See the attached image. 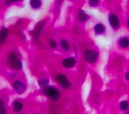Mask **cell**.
<instances>
[{
  "mask_svg": "<svg viewBox=\"0 0 129 114\" xmlns=\"http://www.w3.org/2000/svg\"><path fill=\"white\" fill-rule=\"evenodd\" d=\"M42 92L52 101H57L60 97V91L52 86H47L43 88Z\"/></svg>",
  "mask_w": 129,
  "mask_h": 114,
  "instance_id": "cell-1",
  "label": "cell"
},
{
  "mask_svg": "<svg viewBox=\"0 0 129 114\" xmlns=\"http://www.w3.org/2000/svg\"><path fill=\"white\" fill-rule=\"evenodd\" d=\"M8 63L10 66L13 69L19 70L22 68L21 61L17 57V56L14 53H11L9 55Z\"/></svg>",
  "mask_w": 129,
  "mask_h": 114,
  "instance_id": "cell-2",
  "label": "cell"
},
{
  "mask_svg": "<svg viewBox=\"0 0 129 114\" xmlns=\"http://www.w3.org/2000/svg\"><path fill=\"white\" fill-rule=\"evenodd\" d=\"M98 53L94 49L86 50L84 53V57L86 61L89 63H94L97 60Z\"/></svg>",
  "mask_w": 129,
  "mask_h": 114,
  "instance_id": "cell-3",
  "label": "cell"
},
{
  "mask_svg": "<svg viewBox=\"0 0 129 114\" xmlns=\"http://www.w3.org/2000/svg\"><path fill=\"white\" fill-rule=\"evenodd\" d=\"M57 83L63 88L68 89L70 86V83L67 77L62 74H59L56 76L55 78Z\"/></svg>",
  "mask_w": 129,
  "mask_h": 114,
  "instance_id": "cell-4",
  "label": "cell"
},
{
  "mask_svg": "<svg viewBox=\"0 0 129 114\" xmlns=\"http://www.w3.org/2000/svg\"><path fill=\"white\" fill-rule=\"evenodd\" d=\"M13 87L19 94H22L26 90L25 85L20 80H16L13 83Z\"/></svg>",
  "mask_w": 129,
  "mask_h": 114,
  "instance_id": "cell-5",
  "label": "cell"
},
{
  "mask_svg": "<svg viewBox=\"0 0 129 114\" xmlns=\"http://www.w3.org/2000/svg\"><path fill=\"white\" fill-rule=\"evenodd\" d=\"M76 63V59L74 57H69L63 60L61 64L64 68H70L74 67Z\"/></svg>",
  "mask_w": 129,
  "mask_h": 114,
  "instance_id": "cell-6",
  "label": "cell"
},
{
  "mask_svg": "<svg viewBox=\"0 0 129 114\" xmlns=\"http://www.w3.org/2000/svg\"><path fill=\"white\" fill-rule=\"evenodd\" d=\"M108 21L110 25L113 28H117L119 26V21L118 18L114 14L110 15L108 18Z\"/></svg>",
  "mask_w": 129,
  "mask_h": 114,
  "instance_id": "cell-7",
  "label": "cell"
},
{
  "mask_svg": "<svg viewBox=\"0 0 129 114\" xmlns=\"http://www.w3.org/2000/svg\"><path fill=\"white\" fill-rule=\"evenodd\" d=\"M8 36V30L3 28L0 30V44L4 43Z\"/></svg>",
  "mask_w": 129,
  "mask_h": 114,
  "instance_id": "cell-8",
  "label": "cell"
},
{
  "mask_svg": "<svg viewBox=\"0 0 129 114\" xmlns=\"http://www.w3.org/2000/svg\"><path fill=\"white\" fill-rule=\"evenodd\" d=\"M23 107V104L19 101L16 100L13 103V111L15 112H20Z\"/></svg>",
  "mask_w": 129,
  "mask_h": 114,
  "instance_id": "cell-9",
  "label": "cell"
},
{
  "mask_svg": "<svg viewBox=\"0 0 129 114\" xmlns=\"http://www.w3.org/2000/svg\"><path fill=\"white\" fill-rule=\"evenodd\" d=\"M78 20L81 22H84L88 19V16L82 10H80L78 12Z\"/></svg>",
  "mask_w": 129,
  "mask_h": 114,
  "instance_id": "cell-10",
  "label": "cell"
},
{
  "mask_svg": "<svg viewBox=\"0 0 129 114\" xmlns=\"http://www.w3.org/2000/svg\"><path fill=\"white\" fill-rule=\"evenodd\" d=\"M94 31L96 34H101L104 31V27L102 24H97L94 27Z\"/></svg>",
  "mask_w": 129,
  "mask_h": 114,
  "instance_id": "cell-11",
  "label": "cell"
},
{
  "mask_svg": "<svg viewBox=\"0 0 129 114\" xmlns=\"http://www.w3.org/2000/svg\"><path fill=\"white\" fill-rule=\"evenodd\" d=\"M60 46L61 48L65 51H67L70 49L69 44L68 42L64 39H61L60 41Z\"/></svg>",
  "mask_w": 129,
  "mask_h": 114,
  "instance_id": "cell-12",
  "label": "cell"
},
{
  "mask_svg": "<svg viewBox=\"0 0 129 114\" xmlns=\"http://www.w3.org/2000/svg\"><path fill=\"white\" fill-rule=\"evenodd\" d=\"M119 44L122 48H126L129 46V39L127 38L123 37L120 39Z\"/></svg>",
  "mask_w": 129,
  "mask_h": 114,
  "instance_id": "cell-13",
  "label": "cell"
},
{
  "mask_svg": "<svg viewBox=\"0 0 129 114\" xmlns=\"http://www.w3.org/2000/svg\"><path fill=\"white\" fill-rule=\"evenodd\" d=\"M30 4L32 8L35 9H38L41 6V1L40 0H31Z\"/></svg>",
  "mask_w": 129,
  "mask_h": 114,
  "instance_id": "cell-14",
  "label": "cell"
},
{
  "mask_svg": "<svg viewBox=\"0 0 129 114\" xmlns=\"http://www.w3.org/2000/svg\"><path fill=\"white\" fill-rule=\"evenodd\" d=\"M39 85L41 87H45L49 83V79L47 78H41L38 81Z\"/></svg>",
  "mask_w": 129,
  "mask_h": 114,
  "instance_id": "cell-15",
  "label": "cell"
},
{
  "mask_svg": "<svg viewBox=\"0 0 129 114\" xmlns=\"http://www.w3.org/2000/svg\"><path fill=\"white\" fill-rule=\"evenodd\" d=\"M119 107L122 110H126L128 107V103L125 100L121 101L119 103Z\"/></svg>",
  "mask_w": 129,
  "mask_h": 114,
  "instance_id": "cell-16",
  "label": "cell"
},
{
  "mask_svg": "<svg viewBox=\"0 0 129 114\" xmlns=\"http://www.w3.org/2000/svg\"><path fill=\"white\" fill-rule=\"evenodd\" d=\"M0 114H6L4 102L2 99H0Z\"/></svg>",
  "mask_w": 129,
  "mask_h": 114,
  "instance_id": "cell-17",
  "label": "cell"
},
{
  "mask_svg": "<svg viewBox=\"0 0 129 114\" xmlns=\"http://www.w3.org/2000/svg\"><path fill=\"white\" fill-rule=\"evenodd\" d=\"M41 29H40V28L39 27V25H38V26L36 28L35 30H34V34L32 35H33L34 36H35L38 37L39 36V35L40 34L41 31Z\"/></svg>",
  "mask_w": 129,
  "mask_h": 114,
  "instance_id": "cell-18",
  "label": "cell"
},
{
  "mask_svg": "<svg viewBox=\"0 0 129 114\" xmlns=\"http://www.w3.org/2000/svg\"><path fill=\"white\" fill-rule=\"evenodd\" d=\"M99 3V1L97 0H91L89 1V4L91 7H95Z\"/></svg>",
  "mask_w": 129,
  "mask_h": 114,
  "instance_id": "cell-19",
  "label": "cell"
},
{
  "mask_svg": "<svg viewBox=\"0 0 129 114\" xmlns=\"http://www.w3.org/2000/svg\"><path fill=\"white\" fill-rule=\"evenodd\" d=\"M49 45L52 48H55L57 46V43L54 40H51L49 42Z\"/></svg>",
  "mask_w": 129,
  "mask_h": 114,
  "instance_id": "cell-20",
  "label": "cell"
},
{
  "mask_svg": "<svg viewBox=\"0 0 129 114\" xmlns=\"http://www.w3.org/2000/svg\"><path fill=\"white\" fill-rule=\"evenodd\" d=\"M18 2V1H9V0H8V1H5V4L6 5H11L13 3H15Z\"/></svg>",
  "mask_w": 129,
  "mask_h": 114,
  "instance_id": "cell-21",
  "label": "cell"
},
{
  "mask_svg": "<svg viewBox=\"0 0 129 114\" xmlns=\"http://www.w3.org/2000/svg\"><path fill=\"white\" fill-rule=\"evenodd\" d=\"M125 77L127 80L129 81V71L126 72V73L125 74Z\"/></svg>",
  "mask_w": 129,
  "mask_h": 114,
  "instance_id": "cell-22",
  "label": "cell"
},
{
  "mask_svg": "<svg viewBox=\"0 0 129 114\" xmlns=\"http://www.w3.org/2000/svg\"><path fill=\"white\" fill-rule=\"evenodd\" d=\"M127 26H128V27L129 28V19L127 20Z\"/></svg>",
  "mask_w": 129,
  "mask_h": 114,
  "instance_id": "cell-23",
  "label": "cell"
},
{
  "mask_svg": "<svg viewBox=\"0 0 129 114\" xmlns=\"http://www.w3.org/2000/svg\"><path fill=\"white\" fill-rule=\"evenodd\" d=\"M126 114H129V112H127Z\"/></svg>",
  "mask_w": 129,
  "mask_h": 114,
  "instance_id": "cell-24",
  "label": "cell"
}]
</instances>
